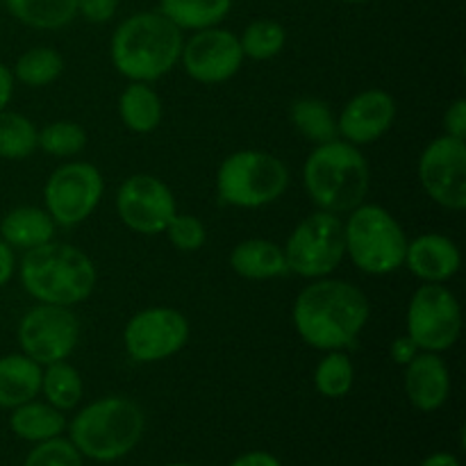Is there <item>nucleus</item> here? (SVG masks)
I'll list each match as a JSON object with an SVG mask.
<instances>
[{
    "instance_id": "obj_1",
    "label": "nucleus",
    "mask_w": 466,
    "mask_h": 466,
    "mask_svg": "<svg viewBox=\"0 0 466 466\" xmlns=\"http://www.w3.org/2000/svg\"><path fill=\"white\" fill-rule=\"evenodd\" d=\"M294 328L300 339L319 350H344L369 321V300L355 285L317 278L294 303Z\"/></svg>"
},
{
    "instance_id": "obj_2",
    "label": "nucleus",
    "mask_w": 466,
    "mask_h": 466,
    "mask_svg": "<svg viewBox=\"0 0 466 466\" xmlns=\"http://www.w3.org/2000/svg\"><path fill=\"white\" fill-rule=\"evenodd\" d=\"M182 30L162 12L126 18L112 36V64L132 82H155L180 62Z\"/></svg>"
},
{
    "instance_id": "obj_3",
    "label": "nucleus",
    "mask_w": 466,
    "mask_h": 466,
    "mask_svg": "<svg viewBox=\"0 0 466 466\" xmlns=\"http://www.w3.org/2000/svg\"><path fill=\"white\" fill-rule=\"evenodd\" d=\"M21 285L46 305H71L89 299L96 287V267L89 255L71 244L46 241L25 250L18 267Z\"/></svg>"
},
{
    "instance_id": "obj_4",
    "label": "nucleus",
    "mask_w": 466,
    "mask_h": 466,
    "mask_svg": "<svg viewBox=\"0 0 466 466\" xmlns=\"http://www.w3.org/2000/svg\"><path fill=\"white\" fill-rule=\"evenodd\" d=\"M146 431L144 410L126 396L94 400L76 414L68 426L82 458L96 462H116L139 444Z\"/></svg>"
},
{
    "instance_id": "obj_5",
    "label": "nucleus",
    "mask_w": 466,
    "mask_h": 466,
    "mask_svg": "<svg viewBox=\"0 0 466 466\" xmlns=\"http://www.w3.org/2000/svg\"><path fill=\"white\" fill-rule=\"evenodd\" d=\"M305 189L319 209L349 214L369 191V164L358 146L332 139L309 153L303 168Z\"/></svg>"
},
{
    "instance_id": "obj_6",
    "label": "nucleus",
    "mask_w": 466,
    "mask_h": 466,
    "mask_svg": "<svg viewBox=\"0 0 466 466\" xmlns=\"http://www.w3.org/2000/svg\"><path fill=\"white\" fill-rule=\"evenodd\" d=\"M346 255L371 276H387L403 267L408 237L380 205H358L344 223Z\"/></svg>"
},
{
    "instance_id": "obj_7",
    "label": "nucleus",
    "mask_w": 466,
    "mask_h": 466,
    "mask_svg": "<svg viewBox=\"0 0 466 466\" xmlns=\"http://www.w3.org/2000/svg\"><path fill=\"white\" fill-rule=\"evenodd\" d=\"M289 187L285 162L264 150H239L228 155L217 173V191L232 208L258 209L273 203Z\"/></svg>"
},
{
    "instance_id": "obj_8",
    "label": "nucleus",
    "mask_w": 466,
    "mask_h": 466,
    "mask_svg": "<svg viewBox=\"0 0 466 466\" xmlns=\"http://www.w3.org/2000/svg\"><path fill=\"white\" fill-rule=\"evenodd\" d=\"M287 268L300 278H326L335 271L346 255L344 223L339 214L319 212L294 228L285 248Z\"/></svg>"
},
{
    "instance_id": "obj_9",
    "label": "nucleus",
    "mask_w": 466,
    "mask_h": 466,
    "mask_svg": "<svg viewBox=\"0 0 466 466\" xmlns=\"http://www.w3.org/2000/svg\"><path fill=\"white\" fill-rule=\"evenodd\" d=\"M462 312L444 282H426L414 291L408 308V337L419 350L441 353L458 341Z\"/></svg>"
},
{
    "instance_id": "obj_10",
    "label": "nucleus",
    "mask_w": 466,
    "mask_h": 466,
    "mask_svg": "<svg viewBox=\"0 0 466 466\" xmlns=\"http://www.w3.org/2000/svg\"><path fill=\"white\" fill-rule=\"evenodd\" d=\"M80 339V321L64 305H36L18 323V344L23 355L36 364L64 362Z\"/></svg>"
},
{
    "instance_id": "obj_11",
    "label": "nucleus",
    "mask_w": 466,
    "mask_h": 466,
    "mask_svg": "<svg viewBox=\"0 0 466 466\" xmlns=\"http://www.w3.org/2000/svg\"><path fill=\"white\" fill-rule=\"evenodd\" d=\"M103 176H100L94 164H62L46 182V212L59 226H77V223H82L94 214L100 198H103Z\"/></svg>"
},
{
    "instance_id": "obj_12",
    "label": "nucleus",
    "mask_w": 466,
    "mask_h": 466,
    "mask_svg": "<svg viewBox=\"0 0 466 466\" xmlns=\"http://www.w3.org/2000/svg\"><path fill=\"white\" fill-rule=\"evenodd\" d=\"M189 339V321L173 308H148L137 312L123 330L126 350L135 362L153 364L182 350Z\"/></svg>"
},
{
    "instance_id": "obj_13",
    "label": "nucleus",
    "mask_w": 466,
    "mask_h": 466,
    "mask_svg": "<svg viewBox=\"0 0 466 466\" xmlns=\"http://www.w3.org/2000/svg\"><path fill=\"white\" fill-rule=\"evenodd\" d=\"M419 180L437 205L453 212L466 208V144L455 137L431 141L419 159Z\"/></svg>"
},
{
    "instance_id": "obj_14",
    "label": "nucleus",
    "mask_w": 466,
    "mask_h": 466,
    "mask_svg": "<svg viewBox=\"0 0 466 466\" xmlns=\"http://www.w3.org/2000/svg\"><path fill=\"white\" fill-rule=\"evenodd\" d=\"M121 221L139 235H159L176 217V198L159 177L148 173L130 176L116 194Z\"/></svg>"
},
{
    "instance_id": "obj_15",
    "label": "nucleus",
    "mask_w": 466,
    "mask_h": 466,
    "mask_svg": "<svg viewBox=\"0 0 466 466\" xmlns=\"http://www.w3.org/2000/svg\"><path fill=\"white\" fill-rule=\"evenodd\" d=\"M182 66L200 85H218L235 76L244 62L239 36L221 27H205L182 44Z\"/></svg>"
},
{
    "instance_id": "obj_16",
    "label": "nucleus",
    "mask_w": 466,
    "mask_h": 466,
    "mask_svg": "<svg viewBox=\"0 0 466 466\" xmlns=\"http://www.w3.org/2000/svg\"><path fill=\"white\" fill-rule=\"evenodd\" d=\"M396 118V103L387 91L367 89L350 98L341 109L337 132L353 146H367L380 139Z\"/></svg>"
},
{
    "instance_id": "obj_17",
    "label": "nucleus",
    "mask_w": 466,
    "mask_h": 466,
    "mask_svg": "<svg viewBox=\"0 0 466 466\" xmlns=\"http://www.w3.org/2000/svg\"><path fill=\"white\" fill-rule=\"evenodd\" d=\"M405 394L421 412H435L449 400L451 373L444 360L421 350L405 364Z\"/></svg>"
},
{
    "instance_id": "obj_18",
    "label": "nucleus",
    "mask_w": 466,
    "mask_h": 466,
    "mask_svg": "<svg viewBox=\"0 0 466 466\" xmlns=\"http://www.w3.org/2000/svg\"><path fill=\"white\" fill-rule=\"evenodd\" d=\"M410 271L423 282H446L460 271V248L444 235H428L417 237L405 250V262Z\"/></svg>"
},
{
    "instance_id": "obj_19",
    "label": "nucleus",
    "mask_w": 466,
    "mask_h": 466,
    "mask_svg": "<svg viewBox=\"0 0 466 466\" xmlns=\"http://www.w3.org/2000/svg\"><path fill=\"white\" fill-rule=\"evenodd\" d=\"M41 364L23 353L0 358V408L14 410L41 391Z\"/></svg>"
},
{
    "instance_id": "obj_20",
    "label": "nucleus",
    "mask_w": 466,
    "mask_h": 466,
    "mask_svg": "<svg viewBox=\"0 0 466 466\" xmlns=\"http://www.w3.org/2000/svg\"><path fill=\"white\" fill-rule=\"evenodd\" d=\"M230 267L237 276L248 280H271L289 271L285 250L267 239H246L237 244L230 253Z\"/></svg>"
},
{
    "instance_id": "obj_21",
    "label": "nucleus",
    "mask_w": 466,
    "mask_h": 466,
    "mask_svg": "<svg viewBox=\"0 0 466 466\" xmlns=\"http://www.w3.org/2000/svg\"><path fill=\"white\" fill-rule=\"evenodd\" d=\"M0 235L12 248L30 250L53 241L55 221L46 209L16 208L0 221Z\"/></svg>"
},
{
    "instance_id": "obj_22",
    "label": "nucleus",
    "mask_w": 466,
    "mask_h": 466,
    "mask_svg": "<svg viewBox=\"0 0 466 466\" xmlns=\"http://www.w3.org/2000/svg\"><path fill=\"white\" fill-rule=\"evenodd\" d=\"M9 428L16 437L25 441H39L53 440L59 437L66 428V417L62 410L53 408L50 403H36V400H27V403L18 405L12 410L9 417Z\"/></svg>"
},
{
    "instance_id": "obj_23",
    "label": "nucleus",
    "mask_w": 466,
    "mask_h": 466,
    "mask_svg": "<svg viewBox=\"0 0 466 466\" xmlns=\"http://www.w3.org/2000/svg\"><path fill=\"white\" fill-rule=\"evenodd\" d=\"M118 114L127 130L146 135L162 121V100L148 82H130L118 98Z\"/></svg>"
},
{
    "instance_id": "obj_24",
    "label": "nucleus",
    "mask_w": 466,
    "mask_h": 466,
    "mask_svg": "<svg viewBox=\"0 0 466 466\" xmlns=\"http://www.w3.org/2000/svg\"><path fill=\"white\" fill-rule=\"evenodd\" d=\"M5 7L36 30H59L77 16V0H5Z\"/></svg>"
},
{
    "instance_id": "obj_25",
    "label": "nucleus",
    "mask_w": 466,
    "mask_h": 466,
    "mask_svg": "<svg viewBox=\"0 0 466 466\" xmlns=\"http://www.w3.org/2000/svg\"><path fill=\"white\" fill-rule=\"evenodd\" d=\"M162 14L180 30H205L230 14L232 0H159Z\"/></svg>"
},
{
    "instance_id": "obj_26",
    "label": "nucleus",
    "mask_w": 466,
    "mask_h": 466,
    "mask_svg": "<svg viewBox=\"0 0 466 466\" xmlns=\"http://www.w3.org/2000/svg\"><path fill=\"white\" fill-rule=\"evenodd\" d=\"M291 123L305 139L314 144H326L337 139V118L328 103L319 98H299L291 105Z\"/></svg>"
},
{
    "instance_id": "obj_27",
    "label": "nucleus",
    "mask_w": 466,
    "mask_h": 466,
    "mask_svg": "<svg viewBox=\"0 0 466 466\" xmlns=\"http://www.w3.org/2000/svg\"><path fill=\"white\" fill-rule=\"evenodd\" d=\"M41 391L53 408L64 412L80 403L85 394V382H82L80 371L64 360V362L48 364V369L41 373Z\"/></svg>"
},
{
    "instance_id": "obj_28",
    "label": "nucleus",
    "mask_w": 466,
    "mask_h": 466,
    "mask_svg": "<svg viewBox=\"0 0 466 466\" xmlns=\"http://www.w3.org/2000/svg\"><path fill=\"white\" fill-rule=\"evenodd\" d=\"M39 130L27 116L16 112H0V157L25 159L39 148Z\"/></svg>"
},
{
    "instance_id": "obj_29",
    "label": "nucleus",
    "mask_w": 466,
    "mask_h": 466,
    "mask_svg": "<svg viewBox=\"0 0 466 466\" xmlns=\"http://www.w3.org/2000/svg\"><path fill=\"white\" fill-rule=\"evenodd\" d=\"M64 71V59L53 48H32L18 57L14 66V80L23 82L25 86H48L57 80Z\"/></svg>"
},
{
    "instance_id": "obj_30",
    "label": "nucleus",
    "mask_w": 466,
    "mask_h": 466,
    "mask_svg": "<svg viewBox=\"0 0 466 466\" xmlns=\"http://www.w3.org/2000/svg\"><path fill=\"white\" fill-rule=\"evenodd\" d=\"M355 382V367L341 350H328L326 358L317 364L314 387L326 399H344Z\"/></svg>"
},
{
    "instance_id": "obj_31",
    "label": "nucleus",
    "mask_w": 466,
    "mask_h": 466,
    "mask_svg": "<svg viewBox=\"0 0 466 466\" xmlns=\"http://www.w3.org/2000/svg\"><path fill=\"white\" fill-rule=\"evenodd\" d=\"M287 32L285 27L278 21H271V18H259V21H253L244 30V35L239 36L241 50H244V57L250 59H271L285 48Z\"/></svg>"
},
{
    "instance_id": "obj_32",
    "label": "nucleus",
    "mask_w": 466,
    "mask_h": 466,
    "mask_svg": "<svg viewBox=\"0 0 466 466\" xmlns=\"http://www.w3.org/2000/svg\"><path fill=\"white\" fill-rule=\"evenodd\" d=\"M39 148L55 157H73L86 146V132L73 121H55L39 130Z\"/></svg>"
},
{
    "instance_id": "obj_33",
    "label": "nucleus",
    "mask_w": 466,
    "mask_h": 466,
    "mask_svg": "<svg viewBox=\"0 0 466 466\" xmlns=\"http://www.w3.org/2000/svg\"><path fill=\"white\" fill-rule=\"evenodd\" d=\"M23 466H85L80 451L73 446L71 440L53 437V440L39 441L27 453Z\"/></svg>"
},
{
    "instance_id": "obj_34",
    "label": "nucleus",
    "mask_w": 466,
    "mask_h": 466,
    "mask_svg": "<svg viewBox=\"0 0 466 466\" xmlns=\"http://www.w3.org/2000/svg\"><path fill=\"white\" fill-rule=\"evenodd\" d=\"M167 237L177 250L182 253H194V250L203 248L205 239H208V232H205V226L191 214H177L168 221L167 226Z\"/></svg>"
},
{
    "instance_id": "obj_35",
    "label": "nucleus",
    "mask_w": 466,
    "mask_h": 466,
    "mask_svg": "<svg viewBox=\"0 0 466 466\" xmlns=\"http://www.w3.org/2000/svg\"><path fill=\"white\" fill-rule=\"evenodd\" d=\"M118 0H77V14L91 23H105L116 14Z\"/></svg>"
},
{
    "instance_id": "obj_36",
    "label": "nucleus",
    "mask_w": 466,
    "mask_h": 466,
    "mask_svg": "<svg viewBox=\"0 0 466 466\" xmlns=\"http://www.w3.org/2000/svg\"><path fill=\"white\" fill-rule=\"evenodd\" d=\"M444 127L449 137L464 139L466 137V100L464 98H458L449 109H446Z\"/></svg>"
},
{
    "instance_id": "obj_37",
    "label": "nucleus",
    "mask_w": 466,
    "mask_h": 466,
    "mask_svg": "<svg viewBox=\"0 0 466 466\" xmlns=\"http://www.w3.org/2000/svg\"><path fill=\"white\" fill-rule=\"evenodd\" d=\"M230 466H282V462L267 451H250V453L239 455Z\"/></svg>"
},
{
    "instance_id": "obj_38",
    "label": "nucleus",
    "mask_w": 466,
    "mask_h": 466,
    "mask_svg": "<svg viewBox=\"0 0 466 466\" xmlns=\"http://www.w3.org/2000/svg\"><path fill=\"white\" fill-rule=\"evenodd\" d=\"M14 271H16V258H14L12 246L0 239V287L12 280Z\"/></svg>"
},
{
    "instance_id": "obj_39",
    "label": "nucleus",
    "mask_w": 466,
    "mask_h": 466,
    "mask_svg": "<svg viewBox=\"0 0 466 466\" xmlns=\"http://www.w3.org/2000/svg\"><path fill=\"white\" fill-rule=\"evenodd\" d=\"M417 353H419L417 344H414L408 335L399 337V339L391 344V358H394L399 364H408Z\"/></svg>"
},
{
    "instance_id": "obj_40",
    "label": "nucleus",
    "mask_w": 466,
    "mask_h": 466,
    "mask_svg": "<svg viewBox=\"0 0 466 466\" xmlns=\"http://www.w3.org/2000/svg\"><path fill=\"white\" fill-rule=\"evenodd\" d=\"M14 96V73L12 68L0 64V112H5Z\"/></svg>"
},
{
    "instance_id": "obj_41",
    "label": "nucleus",
    "mask_w": 466,
    "mask_h": 466,
    "mask_svg": "<svg viewBox=\"0 0 466 466\" xmlns=\"http://www.w3.org/2000/svg\"><path fill=\"white\" fill-rule=\"evenodd\" d=\"M421 466H462L453 453H432L423 460Z\"/></svg>"
},
{
    "instance_id": "obj_42",
    "label": "nucleus",
    "mask_w": 466,
    "mask_h": 466,
    "mask_svg": "<svg viewBox=\"0 0 466 466\" xmlns=\"http://www.w3.org/2000/svg\"><path fill=\"white\" fill-rule=\"evenodd\" d=\"M344 3H350V5H360V3H369V0H344Z\"/></svg>"
},
{
    "instance_id": "obj_43",
    "label": "nucleus",
    "mask_w": 466,
    "mask_h": 466,
    "mask_svg": "<svg viewBox=\"0 0 466 466\" xmlns=\"http://www.w3.org/2000/svg\"><path fill=\"white\" fill-rule=\"evenodd\" d=\"M164 466H194V464H185V462H173V464H164Z\"/></svg>"
}]
</instances>
